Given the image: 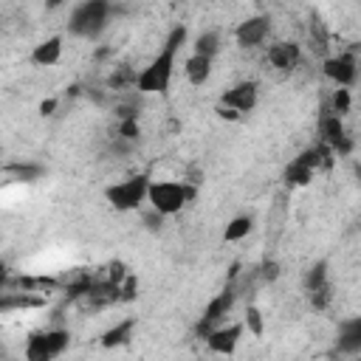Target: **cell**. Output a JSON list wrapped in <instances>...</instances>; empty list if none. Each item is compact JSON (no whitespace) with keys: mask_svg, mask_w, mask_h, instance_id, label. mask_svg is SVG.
I'll return each instance as SVG.
<instances>
[{"mask_svg":"<svg viewBox=\"0 0 361 361\" xmlns=\"http://www.w3.org/2000/svg\"><path fill=\"white\" fill-rule=\"evenodd\" d=\"M62 54H65V39H62L59 34H54V37H45V39H39V42L34 45L31 62H34L37 68H54V65H59Z\"/></svg>","mask_w":361,"mask_h":361,"instance_id":"11","label":"cell"},{"mask_svg":"<svg viewBox=\"0 0 361 361\" xmlns=\"http://www.w3.org/2000/svg\"><path fill=\"white\" fill-rule=\"evenodd\" d=\"M127 276H130V274L124 271V265H121V262H110V268H107V279H110V282H116V285L121 288V282H124Z\"/></svg>","mask_w":361,"mask_h":361,"instance_id":"24","label":"cell"},{"mask_svg":"<svg viewBox=\"0 0 361 361\" xmlns=\"http://www.w3.org/2000/svg\"><path fill=\"white\" fill-rule=\"evenodd\" d=\"M322 73L336 87H353L355 79H358V62H355L353 54H333V56H324Z\"/></svg>","mask_w":361,"mask_h":361,"instance_id":"9","label":"cell"},{"mask_svg":"<svg viewBox=\"0 0 361 361\" xmlns=\"http://www.w3.org/2000/svg\"><path fill=\"white\" fill-rule=\"evenodd\" d=\"M338 350L341 353H358L361 350V316H353L341 322L338 327Z\"/></svg>","mask_w":361,"mask_h":361,"instance_id":"15","label":"cell"},{"mask_svg":"<svg viewBox=\"0 0 361 361\" xmlns=\"http://www.w3.org/2000/svg\"><path fill=\"white\" fill-rule=\"evenodd\" d=\"M192 51L195 54H206V56H217V51H220V31H214V28L200 31L192 39Z\"/></svg>","mask_w":361,"mask_h":361,"instance_id":"18","label":"cell"},{"mask_svg":"<svg viewBox=\"0 0 361 361\" xmlns=\"http://www.w3.org/2000/svg\"><path fill=\"white\" fill-rule=\"evenodd\" d=\"M71 347V330L65 327H45L28 336L23 355L25 361H54L59 355H65Z\"/></svg>","mask_w":361,"mask_h":361,"instance_id":"4","label":"cell"},{"mask_svg":"<svg viewBox=\"0 0 361 361\" xmlns=\"http://www.w3.org/2000/svg\"><path fill=\"white\" fill-rule=\"evenodd\" d=\"M107 17H110V3L107 0H85L73 8L71 20H68V31L73 37H85V39H93L104 31L107 25Z\"/></svg>","mask_w":361,"mask_h":361,"instance_id":"5","label":"cell"},{"mask_svg":"<svg viewBox=\"0 0 361 361\" xmlns=\"http://www.w3.org/2000/svg\"><path fill=\"white\" fill-rule=\"evenodd\" d=\"M133 330H135V319H133V316H127V319L116 322L113 327H107V330L102 333L99 344H102L104 350H113V347H124V344L133 338Z\"/></svg>","mask_w":361,"mask_h":361,"instance_id":"14","label":"cell"},{"mask_svg":"<svg viewBox=\"0 0 361 361\" xmlns=\"http://www.w3.org/2000/svg\"><path fill=\"white\" fill-rule=\"evenodd\" d=\"M276 274H279V265L276 262H265L262 265V276L265 279H276Z\"/></svg>","mask_w":361,"mask_h":361,"instance_id":"25","label":"cell"},{"mask_svg":"<svg viewBox=\"0 0 361 361\" xmlns=\"http://www.w3.org/2000/svg\"><path fill=\"white\" fill-rule=\"evenodd\" d=\"M231 307H234V290H231V288H226L223 293H217V296L206 305V310H203V316H200L197 330L206 336L212 327H217V324H223V322H226V316L231 313Z\"/></svg>","mask_w":361,"mask_h":361,"instance_id":"10","label":"cell"},{"mask_svg":"<svg viewBox=\"0 0 361 361\" xmlns=\"http://www.w3.org/2000/svg\"><path fill=\"white\" fill-rule=\"evenodd\" d=\"M8 175H14L20 183H34V180H39L42 175H45V169L39 166V164H11L8 166Z\"/></svg>","mask_w":361,"mask_h":361,"instance_id":"20","label":"cell"},{"mask_svg":"<svg viewBox=\"0 0 361 361\" xmlns=\"http://www.w3.org/2000/svg\"><path fill=\"white\" fill-rule=\"evenodd\" d=\"M251 228H254V217H251V214H237V217H231V220L226 223L223 240H226V243H240V240H245V237L251 234Z\"/></svg>","mask_w":361,"mask_h":361,"instance_id":"17","label":"cell"},{"mask_svg":"<svg viewBox=\"0 0 361 361\" xmlns=\"http://www.w3.org/2000/svg\"><path fill=\"white\" fill-rule=\"evenodd\" d=\"M257 102H259V85L254 79H243V82L231 85L228 90H223V96H220V107L231 110L237 118L251 113L257 107Z\"/></svg>","mask_w":361,"mask_h":361,"instance_id":"6","label":"cell"},{"mask_svg":"<svg viewBox=\"0 0 361 361\" xmlns=\"http://www.w3.org/2000/svg\"><path fill=\"white\" fill-rule=\"evenodd\" d=\"M212 71H214V56H206V54H195L192 51L186 56V62H183V76L195 87H203L212 79Z\"/></svg>","mask_w":361,"mask_h":361,"instance_id":"13","label":"cell"},{"mask_svg":"<svg viewBox=\"0 0 361 361\" xmlns=\"http://www.w3.org/2000/svg\"><path fill=\"white\" fill-rule=\"evenodd\" d=\"M54 107H56V99H48V102H42V104H39V110H42L45 116H51V110H54Z\"/></svg>","mask_w":361,"mask_h":361,"instance_id":"26","label":"cell"},{"mask_svg":"<svg viewBox=\"0 0 361 361\" xmlns=\"http://www.w3.org/2000/svg\"><path fill=\"white\" fill-rule=\"evenodd\" d=\"M319 288H327V262H324V259L313 262V265L305 271V290L313 293V290H319Z\"/></svg>","mask_w":361,"mask_h":361,"instance_id":"19","label":"cell"},{"mask_svg":"<svg viewBox=\"0 0 361 361\" xmlns=\"http://www.w3.org/2000/svg\"><path fill=\"white\" fill-rule=\"evenodd\" d=\"M149 183L152 178L138 172V175H130L124 180H116L104 189V200L116 209V212H138L144 209L147 203V195H149Z\"/></svg>","mask_w":361,"mask_h":361,"instance_id":"2","label":"cell"},{"mask_svg":"<svg viewBox=\"0 0 361 361\" xmlns=\"http://www.w3.org/2000/svg\"><path fill=\"white\" fill-rule=\"evenodd\" d=\"M186 25H175L169 31V37L164 39V45L158 48V54L135 73V82L133 87L144 96H152V93H166L169 85H172V76H175V59L180 54V48L186 45Z\"/></svg>","mask_w":361,"mask_h":361,"instance_id":"1","label":"cell"},{"mask_svg":"<svg viewBox=\"0 0 361 361\" xmlns=\"http://www.w3.org/2000/svg\"><path fill=\"white\" fill-rule=\"evenodd\" d=\"M197 195V189L186 180H152L149 183V195H147V206L158 209L161 214L172 217L178 212H183V206Z\"/></svg>","mask_w":361,"mask_h":361,"instance_id":"3","label":"cell"},{"mask_svg":"<svg viewBox=\"0 0 361 361\" xmlns=\"http://www.w3.org/2000/svg\"><path fill=\"white\" fill-rule=\"evenodd\" d=\"M271 37V17L268 14H248L234 25V42L240 48H259Z\"/></svg>","mask_w":361,"mask_h":361,"instance_id":"7","label":"cell"},{"mask_svg":"<svg viewBox=\"0 0 361 361\" xmlns=\"http://www.w3.org/2000/svg\"><path fill=\"white\" fill-rule=\"evenodd\" d=\"M313 178H316V169H313L310 164H305L299 155L285 166V180H288L290 186H307Z\"/></svg>","mask_w":361,"mask_h":361,"instance_id":"16","label":"cell"},{"mask_svg":"<svg viewBox=\"0 0 361 361\" xmlns=\"http://www.w3.org/2000/svg\"><path fill=\"white\" fill-rule=\"evenodd\" d=\"M350 107H353V93H350V87H336L333 96H330V110L338 113V116H347Z\"/></svg>","mask_w":361,"mask_h":361,"instance_id":"22","label":"cell"},{"mask_svg":"<svg viewBox=\"0 0 361 361\" xmlns=\"http://www.w3.org/2000/svg\"><path fill=\"white\" fill-rule=\"evenodd\" d=\"M243 336H245V324L240 319V322H223V324L212 327L203 338H206V347L212 353H217V355H234V350L243 341Z\"/></svg>","mask_w":361,"mask_h":361,"instance_id":"8","label":"cell"},{"mask_svg":"<svg viewBox=\"0 0 361 361\" xmlns=\"http://www.w3.org/2000/svg\"><path fill=\"white\" fill-rule=\"evenodd\" d=\"M310 42H313V48L327 51V31H324V23L319 17L310 20Z\"/></svg>","mask_w":361,"mask_h":361,"instance_id":"23","label":"cell"},{"mask_svg":"<svg viewBox=\"0 0 361 361\" xmlns=\"http://www.w3.org/2000/svg\"><path fill=\"white\" fill-rule=\"evenodd\" d=\"M243 324H245V333H251V336H262L265 333V319H262V310L257 307V305H248L245 307V313H243Z\"/></svg>","mask_w":361,"mask_h":361,"instance_id":"21","label":"cell"},{"mask_svg":"<svg viewBox=\"0 0 361 361\" xmlns=\"http://www.w3.org/2000/svg\"><path fill=\"white\" fill-rule=\"evenodd\" d=\"M65 3H68V0H45V8H48V11H56V8H62Z\"/></svg>","mask_w":361,"mask_h":361,"instance_id":"27","label":"cell"},{"mask_svg":"<svg viewBox=\"0 0 361 361\" xmlns=\"http://www.w3.org/2000/svg\"><path fill=\"white\" fill-rule=\"evenodd\" d=\"M302 59V48L290 39H279L268 48V65L276 68V71H293Z\"/></svg>","mask_w":361,"mask_h":361,"instance_id":"12","label":"cell"}]
</instances>
